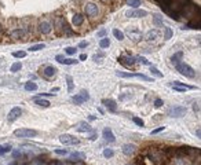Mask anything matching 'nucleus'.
Returning <instances> with one entry per match:
<instances>
[{"label":"nucleus","mask_w":201,"mask_h":165,"mask_svg":"<svg viewBox=\"0 0 201 165\" xmlns=\"http://www.w3.org/2000/svg\"><path fill=\"white\" fill-rule=\"evenodd\" d=\"M175 66H176V70L181 73L182 76L189 77V79H193V77L196 76L194 69L192 68V66H189L187 63H185V62H179V63H176Z\"/></svg>","instance_id":"1"},{"label":"nucleus","mask_w":201,"mask_h":165,"mask_svg":"<svg viewBox=\"0 0 201 165\" xmlns=\"http://www.w3.org/2000/svg\"><path fill=\"white\" fill-rule=\"evenodd\" d=\"M14 135H15L17 138H35L37 135V131H35V129L21 128V129H15V131H14Z\"/></svg>","instance_id":"2"},{"label":"nucleus","mask_w":201,"mask_h":165,"mask_svg":"<svg viewBox=\"0 0 201 165\" xmlns=\"http://www.w3.org/2000/svg\"><path fill=\"white\" fill-rule=\"evenodd\" d=\"M116 74L119 77H123V79H131V77H135V79H141V80H145V81H150L152 79L142 73H125V72H116Z\"/></svg>","instance_id":"3"},{"label":"nucleus","mask_w":201,"mask_h":165,"mask_svg":"<svg viewBox=\"0 0 201 165\" xmlns=\"http://www.w3.org/2000/svg\"><path fill=\"white\" fill-rule=\"evenodd\" d=\"M84 11L88 17L94 18V17H97L99 14V8H98V6L95 3H87L84 7Z\"/></svg>","instance_id":"4"},{"label":"nucleus","mask_w":201,"mask_h":165,"mask_svg":"<svg viewBox=\"0 0 201 165\" xmlns=\"http://www.w3.org/2000/svg\"><path fill=\"white\" fill-rule=\"evenodd\" d=\"M59 142H61V143H64V145H79V143H80V141H79L77 138L72 136V135H68V133L61 135V136H59Z\"/></svg>","instance_id":"5"},{"label":"nucleus","mask_w":201,"mask_h":165,"mask_svg":"<svg viewBox=\"0 0 201 165\" xmlns=\"http://www.w3.org/2000/svg\"><path fill=\"white\" fill-rule=\"evenodd\" d=\"M186 114V107L183 106H175V107H171L168 110V116L171 117H183Z\"/></svg>","instance_id":"6"},{"label":"nucleus","mask_w":201,"mask_h":165,"mask_svg":"<svg viewBox=\"0 0 201 165\" xmlns=\"http://www.w3.org/2000/svg\"><path fill=\"white\" fill-rule=\"evenodd\" d=\"M147 15V11L145 10H128V11L125 12V17H128V18H143V17Z\"/></svg>","instance_id":"7"},{"label":"nucleus","mask_w":201,"mask_h":165,"mask_svg":"<svg viewBox=\"0 0 201 165\" xmlns=\"http://www.w3.org/2000/svg\"><path fill=\"white\" fill-rule=\"evenodd\" d=\"M119 62H120L121 65H124L125 68H131V66H134V65H135L137 59H135L134 56L124 55V56H120V58H119Z\"/></svg>","instance_id":"8"},{"label":"nucleus","mask_w":201,"mask_h":165,"mask_svg":"<svg viewBox=\"0 0 201 165\" xmlns=\"http://www.w3.org/2000/svg\"><path fill=\"white\" fill-rule=\"evenodd\" d=\"M21 116H22L21 107H12V109L10 110V113H8V121L12 122V121H15L17 118H20Z\"/></svg>","instance_id":"9"},{"label":"nucleus","mask_w":201,"mask_h":165,"mask_svg":"<svg viewBox=\"0 0 201 165\" xmlns=\"http://www.w3.org/2000/svg\"><path fill=\"white\" fill-rule=\"evenodd\" d=\"M171 85H172V88L175 89V91H178V92H185L186 89H192V88H193L192 85L183 84V83H181V81H174Z\"/></svg>","instance_id":"10"},{"label":"nucleus","mask_w":201,"mask_h":165,"mask_svg":"<svg viewBox=\"0 0 201 165\" xmlns=\"http://www.w3.org/2000/svg\"><path fill=\"white\" fill-rule=\"evenodd\" d=\"M149 160L153 162H161L164 160V154L158 151V150H153L152 153L149 154Z\"/></svg>","instance_id":"11"},{"label":"nucleus","mask_w":201,"mask_h":165,"mask_svg":"<svg viewBox=\"0 0 201 165\" xmlns=\"http://www.w3.org/2000/svg\"><path fill=\"white\" fill-rule=\"evenodd\" d=\"M52 30V26L50 22H47V21H44V22H40L39 24V32L43 33V35H48L50 32Z\"/></svg>","instance_id":"12"},{"label":"nucleus","mask_w":201,"mask_h":165,"mask_svg":"<svg viewBox=\"0 0 201 165\" xmlns=\"http://www.w3.org/2000/svg\"><path fill=\"white\" fill-rule=\"evenodd\" d=\"M102 135H103V139H105V141L109 142V143H113V142L116 141V138H114V133H113V132H112V129L108 128V127H106V128L103 129Z\"/></svg>","instance_id":"13"},{"label":"nucleus","mask_w":201,"mask_h":165,"mask_svg":"<svg viewBox=\"0 0 201 165\" xmlns=\"http://www.w3.org/2000/svg\"><path fill=\"white\" fill-rule=\"evenodd\" d=\"M74 128H76L77 132H91V131H93V128L90 127V124H87V122H84V121L79 122Z\"/></svg>","instance_id":"14"},{"label":"nucleus","mask_w":201,"mask_h":165,"mask_svg":"<svg viewBox=\"0 0 201 165\" xmlns=\"http://www.w3.org/2000/svg\"><path fill=\"white\" fill-rule=\"evenodd\" d=\"M102 103H103L105 107H106L108 110H110V112H116L117 110V105H116V102L113 101V99H103Z\"/></svg>","instance_id":"15"},{"label":"nucleus","mask_w":201,"mask_h":165,"mask_svg":"<svg viewBox=\"0 0 201 165\" xmlns=\"http://www.w3.org/2000/svg\"><path fill=\"white\" fill-rule=\"evenodd\" d=\"M55 59L62 65H74V63H77L76 59H70V58L68 59V58H65V56H62V55H56Z\"/></svg>","instance_id":"16"},{"label":"nucleus","mask_w":201,"mask_h":165,"mask_svg":"<svg viewBox=\"0 0 201 165\" xmlns=\"http://www.w3.org/2000/svg\"><path fill=\"white\" fill-rule=\"evenodd\" d=\"M56 73V69L54 68V66H46L44 70H43V74H44L46 77H54V74Z\"/></svg>","instance_id":"17"},{"label":"nucleus","mask_w":201,"mask_h":165,"mask_svg":"<svg viewBox=\"0 0 201 165\" xmlns=\"http://www.w3.org/2000/svg\"><path fill=\"white\" fill-rule=\"evenodd\" d=\"M157 36H158V30L152 29V30H149V32L145 35V40L152 41V40H154V39H157Z\"/></svg>","instance_id":"18"},{"label":"nucleus","mask_w":201,"mask_h":165,"mask_svg":"<svg viewBox=\"0 0 201 165\" xmlns=\"http://www.w3.org/2000/svg\"><path fill=\"white\" fill-rule=\"evenodd\" d=\"M25 33H26L25 29H15V30H12V32L10 33V36H11L12 39H21L22 36H25Z\"/></svg>","instance_id":"19"},{"label":"nucleus","mask_w":201,"mask_h":165,"mask_svg":"<svg viewBox=\"0 0 201 165\" xmlns=\"http://www.w3.org/2000/svg\"><path fill=\"white\" fill-rule=\"evenodd\" d=\"M123 153L125 156H132L135 153V146L134 145H124L123 146Z\"/></svg>","instance_id":"20"},{"label":"nucleus","mask_w":201,"mask_h":165,"mask_svg":"<svg viewBox=\"0 0 201 165\" xmlns=\"http://www.w3.org/2000/svg\"><path fill=\"white\" fill-rule=\"evenodd\" d=\"M72 22L73 25H76V26H80L83 22H84V17L81 15V14H74L72 18Z\"/></svg>","instance_id":"21"},{"label":"nucleus","mask_w":201,"mask_h":165,"mask_svg":"<svg viewBox=\"0 0 201 165\" xmlns=\"http://www.w3.org/2000/svg\"><path fill=\"white\" fill-rule=\"evenodd\" d=\"M35 103L37 106H41V107H50V102L46 101V99H41V98H35Z\"/></svg>","instance_id":"22"},{"label":"nucleus","mask_w":201,"mask_h":165,"mask_svg":"<svg viewBox=\"0 0 201 165\" xmlns=\"http://www.w3.org/2000/svg\"><path fill=\"white\" fill-rule=\"evenodd\" d=\"M72 101L74 105H81V103H84V102H87L84 99V97L81 95V94H79V95H74V97L72 98Z\"/></svg>","instance_id":"23"},{"label":"nucleus","mask_w":201,"mask_h":165,"mask_svg":"<svg viewBox=\"0 0 201 165\" xmlns=\"http://www.w3.org/2000/svg\"><path fill=\"white\" fill-rule=\"evenodd\" d=\"M25 89H26V91H36L37 84L36 83H33V81H28V83L25 84Z\"/></svg>","instance_id":"24"},{"label":"nucleus","mask_w":201,"mask_h":165,"mask_svg":"<svg viewBox=\"0 0 201 165\" xmlns=\"http://www.w3.org/2000/svg\"><path fill=\"white\" fill-rule=\"evenodd\" d=\"M182 56H183V53H182V51H178V53L172 56V59H171V61H172V63H175V65L179 63V62H181V59H182Z\"/></svg>","instance_id":"25"},{"label":"nucleus","mask_w":201,"mask_h":165,"mask_svg":"<svg viewBox=\"0 0 201 165\" xmlns=\"http://www.w3.org/2000/svg\"><path fill=\"white\" fill-rule=\"evenodd\" d=\"M110 45V40L109 39H106V37H102L99 41V47L100 48H106V47H109Z\"/></svg>","instance_id":"26"},{"label":"nucleus","mask_w":201,"mask_h":165,"mask_svg":"<svg viewBox=\"0 0 201 165\" xmlns=\"http://www.w3.org/2000/svg\"><path fill=\"white\" fill-rule=\"evenodd\" d=\"M113 36L116 37L117 40H124V33L121 32V30H119V29H114V30H113Z\"/></svg>","instance_id":"27"},{"label":"nucleus","mask_w":201,"mask_h":165,"mask_svg":"<svg viewBox=\"0 0 201 165\" xmlns=\"http://www.w3.org/2000/svg\"><path fill=\"white\" fill-rule=\"evenodd\" d=\"M127 4L132 8H138L141 6V0H127Z\"/></svg>","instance_id":"28"},{"label":"nucleus","mask_w":201,"mask_h":165,"mask_svg":"<svg viewBox=\"0 0 201 165\" xmlns=\"http://www.w3.org/2000/svg\"><path fill=\"white\" fill-rule=\"evenodd\" d=\"M10 151H11V146L10 145H6V146L0 145V156H3L6 153H10Z\"/></svg>","instance_id":"29"},{"label":"nucleus","mask_w":201,"mask_h":165,"mask_svg":"<svg viewBox=\"0 0 201 165\" xmlns=\"http://www.w3.org/2000/svg\"><path fill=\"white\" fill-rule=\"evenodd\" d=\"M66 81H68V89H69V92H72V91H73V87H74L72 76H66Z\"/></svg>","instance_id":"30"},{"label":"nucleus","mask_w":201,"mask_h":165,"mask_svg":"<svg viewBox=\"0 0 201 165\" xmlns=\"http://www.w3.org/2000/svg\"><path fill=\"white\" fill-rule=\"evenodd\" d=\"M46 47L44 43H40V44H36V45H32L30 48H29V51H40V50H43Z\"/></svg>","instance_id":"31"},{"label":"nucleus","mask_w":201,"mask_h":165,"mask_svg":"<svg viewBox=\"0 0 201 165\" xmlns=\"http://www.w3.org/2000/svg\"><path fill=\"white\" fill-rule=\"evenodd\" d=\"M21 68H22V63H21V62H15V63L10 68V72H18V70H21Z\"/></svg>","instance_id":"32"},{"label":"nucleus","mask_w":201,"mask_h":165,"mask_svg":"<svg viewBox=\"0 0 201 165\" xmlns=\"http://www.w3.org/2000/svg\"><path fill=\"white\" fill-rule=\"evenodd\" d=\"M153 21H154V24H156L157 26H161V25H163V19H161V17L158 15V14H154V15H153Z\"/></svg>","instance_id":"33"},{"label":"nucleus","mask_w":201,"mask_h":165,"mask_svg":"<svg viewBox=\"0 0 201 165\" xmlns=\"http://www.w3.org/2000/svg\"><path fill=\"white\" fill-rule=\"evenodd\" d=\"M113 156H114V151H113L112 149H105L103 150V157L110 158V157H113Z\"/></svg>","instance_id":"34"},{"label":"nucleus","mask_w":201,"mask_h":165,"mask_svg":"<svg viewBox=\"0 0 201 165\" xmlns=\"http://www.w3.org/2000/svg\"><path fill=\"white\" fill-rule=\"evenodd\" d=\"M150 72L153 73V74H154V76L156 77H158V79H161V77H163V73L161 72H158V69L157 68H154V66H152V68H150Z\"/></svg>","instance_id":"35"},{"label":"nucleus","mask_w":201,"mask_h":165,"mask_svg":"<svg viewBox=\"0 0 201 165\" xmlns=\"http://www.w3.org/2000/svg\"><path fill=\"white\" fill-rule=\"evenodd\" d=\"M70 158L76 161V160H79V158H84V154L83 153H72L70 154Z\"/></svg>","instance_id":"36"},{"label":"nucleus","mask_w":201,"mask_h":165,"mask_svg":"<svg viewBox=\"0 0 201 165\" xmlns=\"http://www.w3.org/2000/svg\"><path fill=\"white\" fill-rule=\"evenodd\" d=\"M12 56H14V58H25L26 53H25V51H17V53H12Z\"/></svg>","instance_id":"37"},{"label":"nucleus","mask_w":201,"mask_h":165,"mask_svg":"<svg viewBox=\"0 0 201 165\" xmlns=\"http://www.w3.org/2000/svg\"><path fill=\"white\" fill-rule=\"evenodd\" d=\"M132 121H134V122H135L137 125H139V127H143V125H145L143 120H142V118H139V117H132Z\"/></svg>","instance_id":"38"},{"label":"nucleus","mask_w":201,"mask_h":165,"mask_svg":"<svg viewBox=\"0 0 201 165\" xmlns=\"http://www.w3.org/2000/svg\"><path fill=\"white\" fill-rule=\"evenodd\" d=\"M76 51L77 50L74 48V47H66V48H65V53L68 54V55H73V54H76Z\"/></svg>","instance_id":"39"},{"label":"nucleus","mask_w":201,"mask_h":165,"mask_svg":"<svg viewBox=\"0 0 201 165\" xmlns=\"http://www.w3.org/2000/svg\"><path fill=\"white\" fill-rule=\"evenodd\" d=\"M172 37V30L169 28H165V36H164V39L165 40H168V39H171Z\"/></svg>","instance_id":"40"},{"label":"nucleus","mask_w":201,"mask_h":165,"mask_svg":"<svg viewBox=\"0 0 201 165\" xmlns=\"http://www.w3.org/2000/svg\"><path fill=\"white\" fill-rule=\"evenodd\" d=\"M135 59H137L138 62H141V63H143V65H149V61L146 59V58H143V56H138V58H135Z\"/></svg>","instance_id":"41"},{"label":"nucleus","mask_w":201,"mask_h":165,"mask_svg":"<svg viewBox=\"0 0 201 165\" xmlns=\"http://www.w3.org/2000/svg\"><path fill=\"white\" fill-rule=\"evenodd\" d=\"M55 151V154H59V156H65V154H68V150L65 149V150H59V149H56L54 150Z\"/></svg>","instance_id":"42"},{"label":"nucleus","mask_w":201,"mask_h":165,"mask_svg":"<svg viewBox=\"0 0 201 165\" xmlns=\"http://www.w3.org/2000/svg\"><path fill=\"white\" fill-rule=\"evenodd\" d=\"M154 106H156V107H161V106H163V101H161L160 98H157L156 101H154Z\"/></svg>","instance_id":"43"},{"label":"nucleus","mask_w":201,"mask_h":165,"mask_svg":"<svg viewBox=\"0 0 201 165\" xmlns=\"http://www.w3.org/2000/svg\"><path fill=\"white\" fill-rule=\"evenodd\" d=\"M161 131H164V127H158V128H156V129H153V131H152V135H156V133L161 132Z\"/></svg>","instance_id":"44"},{"label":"nucleus","mask_w":201,"mask_h":165,"mask_svg":"<svg viewBox=\"0 0 201 165\" xmlns=\"http://www.w3.org/2000/svg\"><path fill=\"white\" fill-rule=\"evenodd\" d=\"M105 35H106V29H100L99 32H98V37H100V39L105 37Z\"/></svg>","instance_id":"45"},{"label":"nucleus","mask_w":201,"mask_h":165,"mask_svg":"<svg viewBox=\"0 0 201 165\" xmlns=\"http://www.w3.org/2000/svg\"><path fill=\"white\" fill-rule=\"evenodd\" d=\"M193 110H194L196 113L200 112V103H198V102H196V103L193 105Z\"/></svg>","instance_id":"46"},{"label":"nucleus","mask_w":201,"mask_h":165,"mask_svg":"<svg viewBox=\"0 0 201 165\" xmlns=\"http://www.w3.org/2000/svg\"><path fill=\"white\" fill-rule=\"evenodd\" d=\"M80 94L83 95V97H84L85 101H88V99H90V95H88V92H87V91H84V89H83V91H81Z\"/></svg>","instance_id":"47"},{"label":"nucleus","mask_w":201,"mask_h":165,"mask_svg":"<svg viewBox=\"0 0 201 165\" xmlns=\"http://www.w3.org/2000/svg\"><path fill=\"white\" fill-rule=\"evenodd\" d=\"M87 45H88V43H87V41H81L80 44H79V47H80V48H85Z\"/></svg>","instance_id":"48"},{"label":"nucleus","mask_w":201,"mask_h":165,"mask_svg":"<svg viewBox=\"0 0 201 165\" xmlns=\"http://www.w3.org/2000/svg\"><path fill=\"white\" fill-rule=\"evenodd\" d=\"M12 156H14V157H21V151H17V150H15V151H12Z\"/></svg>","instance_id":"49"},{"label":"nucleus","mask_w":201,"mask_h":165,"mask_svg":"<svg viewBox=\"0 0 201 165\" xmlns=\"http://www.w3.org/2000/svg\"><path fill=\"white\" fill-rule=\"evenodd\" d=\"M54 94H40V97L43 98V97H52Z\"/></svg>","instance_id":"50"},{"label":"nucleus","mask_w":201,"mask_h":165,"mask_svg":"<svg viewBox=\"0 0 201 165\" xmlns=\"http://www.w3.org/2000/svg\"><path fill=\"white\" fill-rule=\"evenodd\" d=\"M84 59H87V55H85V54H81V55H80V61H84Z\"/></svg>","instance_id":"51"},{"label":"nucleus","mask_w":201,"mask_h":165,"mask_svg":"<svg viewBox=\"0 0 201 165\" xmlns=\"http://www.w3.org/2000/svg\"><path fill=\"white\" fill-rule=\"evenodd\" d=\"M52 165H64V164H62V162H61V161H56V162H54V164H52Z\"/></svg>","instance_id":"52"},{"label":"nucleus","mask_w":201,"mask_h":165,"mask_svg":"<svg viewBox=\"0 0 201 165\" xmlns=\"http://www.w3.org/2000/svg\"><path fill=\"white\" fill-rule=\"evenodd\" d=\"M74 165H85V164H84V162H83V161H79V162H76V164H74Z\"/></svg>","instance_id":"53"},{"label":"nucleus","mask_w":201,"mask_h":165,"mask_svg":"<svg viewBox=\"0 0 201 165\" xmlns=\"http://www.w3.org/2000/svg\"><path fill=\"white\" fill-rule=\"evenodd\" d=\"M10 165H18V164H17V162L14 161V162H10Z\"/></svg>","instance_id":"54"},{"label":"nucleus","mask_w":201,"mask_h":165,"mask_svg":"<svg viewBox=\"0 0 201 165\" xmlns=\"http://www.w3.org/2000/svg\"><path fill=\"white\" fill-rule=\"evenodd\" d=\"M0 32H1V25H0Z\"/></svg>","instance_id":"55"},{"label":"nucleus","mask_w":201,"mask_h":165,"mask_svg":"<svg viewBox=\"0 0 201 165\" xmlns=\"http://www.w3.org/2000/svg\"><path fill=\"white\" fill-rule=\"evenodd\" d=\"M127 165H135V164H127Z\"/></svg>","instance_id":"56"}]
</instances>
